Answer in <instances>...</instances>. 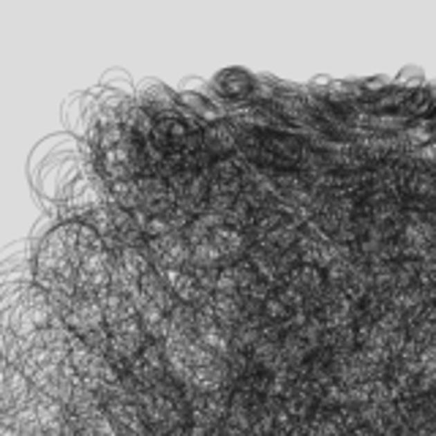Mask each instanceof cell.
I'll use <instances>...</instances> for the list:
<instances>
[{"instance_id":"1","label":"cell","mask_w":436,"mask_h":436,"mask_svg":"<svg viewBox=\"0 0 436 436\" xmlns=\"http://www.w3.org/2000/svg\"><path fill=\"white\" fill-rule=\"evenodd\" d=\"M80 158L77 150H57V153H44L42 174H33L36 188L44 191L49 199H69L71 188L80 183Z\"/></svg>"}]
</instances>
